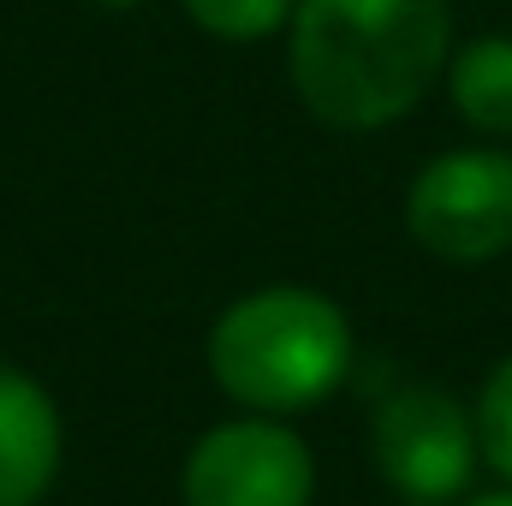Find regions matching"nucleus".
<instances>
[{"label": "nucleus", "instance_id": "obj_1", "mask_svg": "<svg viewBox=\"0 0 512 506\" xmlns=\"http://www.w3.org/2000/svg\"><path fill=\"white\" fill-rule=\"evenodd\" d=\"M447 48V0H298L292 12V84L340 131L405 120L447 72Z\"/></svg>", "mask_w": 512, "mask_h": 506}, {"label": "nucleus", "instance_id": "obj_2", "mask_svg": "<svg viewBox=\"0 0 512 506\" xmlns=\"http://www.w3.org/2000/svg\"><path fill=\"white\" fill-rule=\"evenodd\" d=\"M352 364V328L340 304L304 286H268L239 298L209 334L215 381L256 411H304L328 399Z\"/></svg>", "mask_w": 512, "mask_h": 506}, {"label": "nucleus", "instance_id": "obj_3", "mask_svg": "<svg viewBox=\"0 0 512 506\" xmlns=\"http://www.w3.org/2000/svg\"><path fill=\"white\" fill-rule=\"evenodd\" d=\"M405 227L429 256L489 262L512 251V149H453L405 197Z\"/></svg>", "mask_w": 512, "mask_h": 506}, {"label": "nucleus", "instance_id": "obj_4", "mask_svg": "<svg viewBox=\"0 0 512 506\" xmlns=\"http://www.w3.org/2000/svg\"><path fill=\"white\" fill-rule=\"evenodd\" d=\"M376 465L382 477L405 495V501H435L447 506L453 495H465L471 471H477V417L429 387V381H411L399 393H387L382 411H376Z\"/></svg>", "mask_w": 512, "mask_h": 506}, {"label": "nucleus", "instance_id": "obj_5", "mask_svg": "<svg viewBox=\"0 0 512 506\" xmlns=\"http://www.w3.org/2000/svg\"><path fill=\"white\" fill-rule=\"evenodd\" d=\"M310 447L280 423H221L185 465V506H310Z\"/></svg>", "mask_w": 512, "mask_h": 506}, {"label": "nucleus", "instance_id": "obj_6", "mask_svg": "<svg viewBox=\"0 0 512 506\" xmlns=\"http://www.w3.org/2000/svg\"><path fill=\"white\" fill-rule=\"evenodd\" d=\"M60 471L54 399L12 364H0V506H36Z\"/></svg>", "mask_w": 512, "mask_h": 506}, {"label": "nucleus", "instance_id": "obj_7", "mask_svg": "<svg viewBox=\"0 0 512 506\" xmlns=\"http://www.w3.org/2000/svg\"><path fill=\"white\" fill-rule=\"evenodd\" d=\"M447 90L465 126L512 137V36H477L447 60Z\"/></svg>", "mask_w": 512, "mask_h": 506}, {"label": "nucleus", "instance_id": "obj_8", "mask_svg": "<svg viewBox=\"0 0 512 506\" xmlns=\"http://www.w3.org/2000/svg\"><path fill=\"white\" fill-rule=\"evenodd\" d=\"M185 12L209 30V36H227V42H256L268 30H280L298 0H185Z\"/></svg>", "mask_w": 512, "mask_h": 506}, {"label": "nucleus", "instance_id": "obj_9", "mask_svg": "<svg viewBox=\"0 0 512 506\" xmlns=\"http://www.w3.org/2000/svg\"><path fill=\"white\" fill-rule=\"evenodd\" d=\"M477 447H483V459L512 483V358L489 376L483 399H477Z\"/></svg>", "mask_w": 512, "mask_h": 506}, {"label": "nucleus", "instance_id": "obj_10", "mask_svg": "<svg viewBox=\"0 0 512 506\" xmlns=\"http://www.w3.org/2000/svg\"><path fill=\"white\" fill-rule=\"evenodd\" d=\"M471 506H512V489H501V495H477Z\"/></svg>", "mask_w": 512, "mask_h": 506}, {"label": "nucleus", "instance_id": "obj_11", "mask_svg": "<svg viewBox=\"0 0 512 506\" xmlns=\"http://www.w3.org/2000/svg\"><path fill=\"white\" fill-rule=\"evenodd\" d=\"M96 6H137V0H96Z\"/></svg>", "mask_w": 512, "mask_h": 506}, {"label": "nucleus", "instance_id": "obj_12", "mask_svg": "<svg viewBox=\"0 0 512 506\" xmlns=\"http://www.w3.org/2000/svg\"><path fill=\"white\" fill-rule=\"evenodd\" d=\"M405 506H435V501H405Z\"/></svg>", "mask_w": 512, "mask_h": 506}]
</instances>
